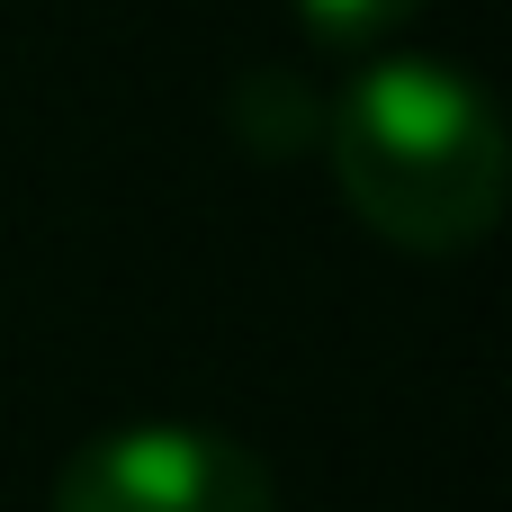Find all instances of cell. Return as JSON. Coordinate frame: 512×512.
Instances as JSON below:
<instances>
[{
    "mask_svg": "<svg viewBox=\"0 0 512 512\" xmlns=\"http://www.w3.org/2000/svg\"><path fill=\"white\" fill-rule=\"evenodd\" d=\"M324 153L342 207L396 252H468L504 216V117L459 63H369L324 108Z\"/></svg>",
    "mask_w": 512,
    "mask_h": 512,
    "instance_id": "obj_1",
    "label": "cell"
},
{
    "mask_svg": "<svg viewBox=\"0 0 512 512\" xmlns=\"http://www.w3.org/2000/svg\"><path fill=\"white\" fill-rule=\"evenodd\" d=\"M54 512H279V486L234 432L126 423L63 459Z\"/></svg>",
    "mask_w": 512,
    "mask_h": 512,
    "instance_id": "obj_2",
    "label": "cell"
},
{
    "mask_svg": "<svg viewBox=\"0 0 512 512\" xmlns=\"http://www.w3.org/2000/svg\"><path fill=\"white\" fill-rule=\"evenodd\" d=\"M234 135H243L261 162H288V153L324 144V99H315L297 72H243V90H234Z\"/></svg>",
    "mask_w": 512,
    "mask_h": 512,
    "instance_id": "obj_3",
    "label": "cell"
},
{
    "mask_svg": "<svg viewBox=\"0 0 512 512\" xmlns=\"http://www.w3.org/2000/svg\"><path fill=\"white\" fill-rule=\"evenodd\" d=\"M414 9H423V0H297L306 36H315V45H333V54H351V45H378V36H396V27H405Z\"/></svg>",
    "mask_w": 512,
    "mask_h": 512,
    "instance_id": "obj_4",
    "label": "cell"
}]
</instances>
